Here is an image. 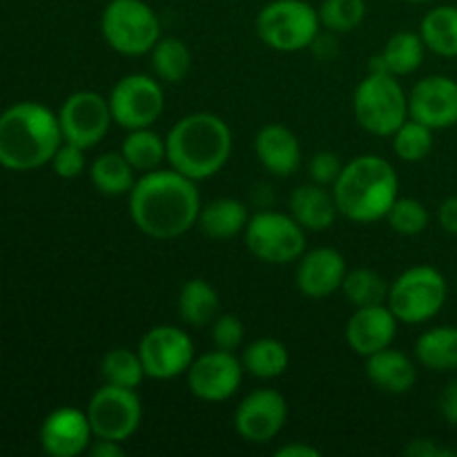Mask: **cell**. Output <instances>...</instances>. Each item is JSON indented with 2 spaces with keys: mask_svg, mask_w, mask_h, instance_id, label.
Instances as JSON below:
<instances>
[{
  "mask_svg": "<svg viewBox=\"0 0 457 457\" xmlns=\"http://www.w3.org/2000/svg\"><path fill=\"white\" fill-rule=\"evenodd\" d=\"M128 196L134 226L159 241L179 239L190 232L204 205L196 181L172 168L143 172Z\"/></svg>",
  "mask_w": 457,
  "mask_h": 457,
  "instance_id": "cell-1",
  "label": "cell"
},
{
  "mask_svg": "<svg viewBox=\"0 0 457 457\" xmlns=\"http://www.w3.org/2000/svg\"><path fill=\"white\" fill-rule=\"evenodd\" d=\"M170 168L192 181H205L226 168L232 154V129L212 112L181 116L165 134Z\"/></svg>",
  "mask_w": 457,
  "mask_h": 457,
  "instance_id": "cell-2",
  "label": "cell"
},
{
  "mask_svg": "<svg viewBox=\"0 0 457 457\" xmlns=\"http://www.w3.org/2000/svg\"><path fill=\"white\" fill-rule=\"evenodd\" d=\"M62 132L56 112L36 101H22L0 114V165L29 172L52 163Z\"/></svg>",
  "mask_w": 457,
  "mask_h": 457,
  "instance_id": "cell-3",
  "label": "cell"
},
{
  "mask_svg": "<svg viewBox=\"0 0 457 457\" xmlns=\"http://www.w3.org/2000/svg\"><path fill=\"white\" fill-rule=\"evenodd\" d=\"M333 195L342 217L355 223L386 219L400 195V179L391 161L378 154L355 156L344 165L333 183Z\"/></svg>",
  "mask_w": 457,
  "mask_h": 457,
  "instance_id": "cell-4",
  "label": "cell"
},
{
  "mask_svg": "<svg viewBox=\"0 0 457 457\" xmlns=\"http://www.w3.org/2000/svg\"><path fill=\"white\" fill-rule=\"evenodd\" d=\"M353 114L364 132L391 138L409 119V94L397 76L386 71H369L353 94Z\"/></svg>",
  "mask_w": 457,
  "mask_h": 457,
  "instance_id": "cell-5",
  "label": "cell"
},
{
  "mask_svg": "<svg viewBox=\"0 0 457 457\" xmlns=\"http://www.w3.org/2000/svg\"><path fill=\"white\" fill-rule=\"evenodd\" d=\"M320 27V9L308 0H270L254 18L259 40L279 54H297L312 47Z\"/></svg>",
  "mask_w": 457,
  "mask_h": 457,
  "instance_id": "cell-6",
  "label": "cell"
},
{
  "mask_svg": "<svg viewBox=\"0 0 457 457\" xmlns=\"http://www.w3.org/2000/svg\"><path fill=\"white\" fill-rule=\"evenodd\" d=\"M101 34L120 56H145L161 40L159 13L145 0H110L101 13Z\"/></svg>",
  "mask_w": 457,
  "mask_h": 457,
  "instance_id": "cell-7",
  "label": "cell"
},
{
  "mask_svg": "<svg viewBox=\"0 0 457 457\" xmlns=\"http://www.w3.org/2000/svg\"><path fill=\"white\" fill-rule=\"evenodd\" d=\"M446 297L449 284L437 268L413 266L393 281L386 303L400 324L420 326L440 315Z\"/></svg>",
  "mask_w": 457,
  "mask_h": 457,
  "instance_id": "cell-8",
  "label": "cell"
},
{
  "mask_svg": "<svg viewBox=\"0 0 457 457\" xmlns=\"http://www.w3.org/2000/svg\"><path fill=\"white\" fill-rule=\"evenodd\" d=\"M244 241L254 259L270 266H286L306 253V230L293 214L262 210L253 214L244 230Z\"/></svg>",
  "mask_w": 457,
  "mask_h": 457,
  "instance_id": "cell-9",
  "label": "cell"
},
{
  "mask_svg": "<svg viewBox=\"0 0 457 457\" xmlns=\"http://www.w3.org/2000/svg\"><path fill=\"white\" fill-rule=\"evenodd\" d=\"M107 101L114 123L128 132L152 128L165 110L163 85L147 74H128L116 80Z\"/></svg>",
  "mask_w": 457,
  "mask_h": 457,
  "instance_id": "cell-10",
  "label": "cell"
},
{
  "mask_svg": "<svg viewBox=\"0 0 457 457\" xmlns=\"http://www.w3.org/2000/svg\"><path fill=\"white\" fill-rule=\"evenodd\" d=\"M87 418L94 437L123 445L138 431L143 422V402L137 388L103 384L87 404Z\"/></svg>",
  "mask_w": 457,
  "mask_h": 457,
  "instance_id": "cell-11",
  "label": "cell"
},
{
  "mask_svg": "<svg viewBox=\"0 0 457 457\" xmlns=\"http://www.w3.org/2000/svg\"><path fill=\"white\" fill-rule=\"evenodd\" d=\"M143 369L150 379L168 382V379L186 375L195 361V342L183 328L172 324H161L147 330L138 342Z\"/></svg>",
  "mask_w": 457,
  "mask_h": 457,
  "instance_id": "cell-12",
  "label": "cell"
},
{
  "mask_svg": "<svg viewBox=\"0 0 457 457\" xmlns=\"http://www.w3.org/2000/svg\"><path fill=\"white\" fill-rule=\"evenodd\" d=\"M58 123H61L62 141L89 150L107 137L114 119H112L110 101L103 94L83 89L65 98L58 110Z\"/></svg>",
  "mask_w": 457,
  "mask_h": 457,
  "instance_id": "cell-13",
  "label": "cell"
},
{
  "mask_svg": "<svg viewBox=\"0 0 457 457\" xmlns=\"http://www.w3.org/2000/svg\"><path fill=\"white\" fill-rule=\"evenodd\" d=\"M244 375L245 370L241 357L230 351L214 348V351L195 357L186 379L187 388L196 400L208 402V404H221L237 395L241 382H244Z\"/></svg>",
  "mask_w": 457,
  "mask_h": 457,
  "instance_id": "cell-14",
  "label": "cell"
},
{
  "mask_svg": "<svg viewBox=\"0 0 457 457\" xmlns=\"http://www.w3.org/2000/svg\"><path fill=\"white\" fill-rule=\"evenodd\" d=\"M288 420V402L275 388H257L239 402L235 411V431L248 445H268Z\"/></svg>",
  "mask_w": 457,
  "mask_h": 457,
  "instance_id": "cell-15",
  "label": "cell"
},
{
  "mask_svg": "<svg viewBox=\"0 0 457 457\" xmlns=\"http://www.w3.org/2000/svg\"><path fill=\"white\" fill-rule=\"evenodd\" d=\"M409 116L433 132L453 128L457 125V80L445 74L418 80L409 94Z\"/></svg>",
  "mask_w": 457,
  "mask_h": 457,
  "instance_id": "cell-16",
  "label": "cell"
},
{
  "mask_svg": "<svg viewBox=\"0 0 457 457\" xmlns=\"http://www.w3.org/2000/svg\"><path fill=\"white\" fill-rule=\"evenodd\" d=\"M94 442L87 411L61 406L45 418L40 427V446L52 457H79Z\"/></svg>",
  "mask_w": 457,
  "mask_h": 457,
  "instance_id": "cell-17",
  "label": "cell"
},
{
  "mask_svg": "<svg viewBox=\"0 0 457 457\" xmlns=\"http://www.w3.org/2000/svg\"><path fill=\"white\" fill-rule=\"evenodd\" d=\"M397 324L400 320L393 315L388 303L355 308L351 320L346 321L344 337H346L348 348L366 360L373 353L393 346L397 337Z\"/></svg>",
  "mask_w": 457,
  "mask_h": 457,
  "instance_id": "cell-18",
  "label": "cell"
},
{
  "mask_svg": "<svg viewBox=\"0 0 457 457\" xmlns=\"http://www.w3.org/2000/svg\"><path fill=\"white\" fill-rule=\"evenodd\" d=\"M346 272L344 254L328 245H320L302 254L295 272V284L308 299H326L342 290Z\"/></svg>",
  "mask_w": 457,
  "mask_h": 457,
  "instance_id": "cell-19",
  "label": "cell"
},
{
  "mask_svg": "<svg viewBox=\"0 0 457 457\" xmlns=\"http://www.w3.org/2000/svg\"><path fill=\"white\" fill-rule=\"evenodd\" d=\"M254 154L272 177L288 179L302 163V143L297 134L281 123H268L254 134Z\"/></svg>",
  "mask_w": 457,
  "mask_h": 457,
  "instance_id": "cell-20",
  "label": "cell"
},
{
  "mask_svg": "<svg viewBox=\"0 0 457 457\" xmlns=\"http://www.w3.org/2000/svg\"><path fill=\"white\" fill-rule=\"evenodd\" d=\"M288 208L295 221L308 232H326L335 226L339 214L333 190L315 181L295 187L288 199Z\"/></svg>",
  "mask_w": 457,
  "mask_h": 457,
  "instance_id": "cell-21",
  "label": "cell"
},
{
  "mask_svg": "<svg viewBox=\"0 0 457 457\" xmlns=\"http://www.w3.org/2000/svg\"><path fill=\"white\" fill-rule=\"evenodd\" d=\"M364 373L378 391L391 393V395H404L415 386V379H418L415 361L404 351H397L393 346L366 357Z\"/></svg>",
  "mask_w": 457,
  "mask_h": 457,
  "instance_id": "cell-22",
  "label": "cell"
},
{
  "mask_svg": "<svg viewBox=\"0 0 457 457\" xmlns=\"http://www.w3.org/2000/svg\"><path fill=\"white\" fill-rule=\"evenodd\" d=\"M424 56H427V45H424L420 31L402 29L395 31L386 40L382 52L370 58L369 71H386L393 76H409L422 67Z\"/></svg>",
  "mask_w": 457,
  "mask_h": 457,
  "instance_id": "cell-23",
  "label": "cell"
},
{
  "mask_svg": "<svg viewBox=\"0 0 457 457\" xmlns=\"http://www.w3.org/2000/svg\"><path fill=\"white\" fill-rule=\"evenodd\" d=\"M248 221L250 214L244 201L221 196L201 205L196 228L210 239H232L245 230Z\"/></svg>",
  "mask_w": 457,
  "mask_h": 457,
  "instance_id": "cell-24",
  "label": "cell"
},
{
  "mask_svg": "<svg viewBox=\"0 0 457 457\" xmlns=\"http://www.w3.org/2000/svg\"><path fill=\"white\" fill-rule=\"evenodd\" d=\"M415 360L433 373L457 370V326H436L415 342Z\"/></svg>",
  "mask_w": 457,
  "mask_h": 457,
  "instance_id": "cell-25",
  "label": "cell"
},
{
  "mask_svg": "<svg viewBox=\"0 0 457 457\" xmlns=\"http://www.w3.org/2000/svg\"><path fill=\"white\" fill-rule=\"evenodd\" d=\"M179 315L192 328H204V326H210L219 315V293L214 290L212 284H208L201 277H195V279H187L186 284L181 286L177 297Z\"/></svg>",
  "mask_w": 457,
  "mask_h": 457,
  "instance_id": "cell-26",
  "label": "cell"
},
{
  "mask_svg": "<svg viewBox=\"0 0 457 457\" xmlns=\"http://www.w3.org/2000/svg\"><path fill=\"white\" fill-rule=\"evenodd\" d=\"M420 36L428 52L442 58H457V7L437 4L424 13L420 22Z\"/></svg>",
  "mask_w": 457,
  "mask_h": 457,
  "instance_id": "cell-27",
  "label": "cell"
},
{
  "mask_svg": "<svg viewBox=\"0 0 457 457\" xmlns=\"http://www.w3.org/2000/svg\"><path fill=\"white\" fill-rule=\"evenodd\" d=\"M134 172L137 170L129 165L123 152H105V154H98L89 165V181L101 195L123 196L129 195L137 183Z\"/></svg>",
  "mask_w": 457,
  "mask_h": 457,
  "instance_id": "cell-28",
  "label": "cell"
},
{
  "mask_svg": "<svg viewBox=\"0 0 457 457\" xmlns=\"http://www.w3.org/2000/svg\"><path fill=\"white\" fill-rule=\"evenodd\" d=\"M241 364L248 375L257 379H277L288 370L290 355L284 342L262 337L250 342L241 353Z\"/></svg>",
  "mask_w": 457,
  "mask_h": 457,
  "instance_id": "cell-29",
  "label": "cell"
},
{
  "mask_svg": "<svg viewBox=\"0 0 457 457\" xmlns=\"http://www.w3.org/2000/svg\"><path fill=\"white\" fill-rule=\"evenodd\" d=\"M125 159L129 161L137 172H152L159 170L163 161H168V150H165V138L156 134L152 128L132 129L128 137L123 138V147H120Z\"/></svg>",
  "mask_w": 457,
  "mask_h": 457,
  "instance_id": "cell-30",
  "label": "cell"
},
{
  "mask_svg": "<svg viewBox=\"0 0 457 457\" xmlns=\"http://www.w3.org/2000/svg\"><path fill=\"white\" fill-rule=\"evenodd\" d=\"M152 71L163 83H183L192 70V52L181 38H161L150 52Z\"/></svg>",
  "mask_w": 457,
  "mask_h": 457,
  "instance_id": "cell-31",
  "label": "cell"
},
{
  "mask_svg": "<svg viewBox=\"0 0 457 457\" xmlns=\"http://www.w3.org/2000/svg\"><path fill=\"white\" fill-rule=\"evenodd\" d=\"M388 288L391 286L386 284V279L379 272H375L373 268H355V270H348L342 284L344 297L355 308L386 303Z\"/></svg>",
  "mask_w": 457,
  "mask_h": 457,
  "instance_id": "cell-32",
  "label": "cell"
},
{
  "mask_svg": "<svg viewBox=\"0 0 457 457\" xmlns=\"http://www.w3.org/2000/svg\"><path fill=\"white\" fill-rule=\"evenodd\" d=\"M101 378L105 384L123 388H138L147 378L138 351L132 348H112L101 360Z\"/></svg>",
  "mask_w": 457,
  "mask_h": 457,
  "instance_id": "cell-33",
  "label": "cell"
},
{
  "mask_svg": "<svg viewBox=\"0 0 457 457\" xmlns=\"http://www.w3.org/2000/svg\"><path fill=\"white\" fill-rule=\"evenodd\" d=\"M393 152L406 163H420L433 150V129L415 119H406L393 134Z\"/></svg>",
  "mask_w": 457,
  "mask_h": 457,
  "instance_id": "cell-34",
  "label": "cell"
},
{
  "mask_svg": "<svg viewBox=\"0 0 457 457\" xmlns=\"http://www.w3.org/2000/svg\"><path fill=\"white\" fill-rule=\"evenodd\" d=\"M366 18V0H324L320 4L321 27L330 34H348Z\"/></svg>",
  "mask_w": 457,
  "mask_h": 457,
  "instance_id": "cell-35",
  "label": "cell"
},
{
  "mask_svg": "<svg viewBox=\"0 0 457 457\" xmlns=\"http://www.w3.org/2000/svg\"><path fill=\"white\" fill-rule=\"evenodd\" d=\"M428 219L431 217H428V210L424 208L422 201L411 199V196H404V199L397 196V201L386 214V221L391 226V230L404 237L422 235L428 228Z\"/></svg>",
  "mask_w": 457,
  "mask_h": 457,
  "instance_id": "cell-36",
  "label": "cell"
},
{
  "mask_svg": "<svg viewBox=\"0 0 457 457\" xmlns=\"http://www.w3.org/2000/svg\"><path fill=\"white\" fill-rule=\"evenodd\" d=\"M210 326H212L210 337H212L214 348L235 353L244 346L245 326L237 315H230V312H226V315H217V320H214Z\"/></svg>",
  "mask_w": 457,
  "mask_h": 457,
  "instance_id": "cell-37",
  "label": "cell"
},
{
  "mask_svg": "<svg viewBox=\"0 0 457 457\" xmlns=\"http://www.w3.org/2000/svg\"><path fill=\"white\" fill-rule=\"evenodd\" d=\"M83 147L74 145V143L62 141L61 147L56 150L52 159V168L56 172V177L61 179H76L85 172L87 168V159H85Z\"/></svg>",
  "mask_w": 457,
  "mask_h": 457,
  "instance_id": "cell-38",
  "label": "cell"
},
{
  "mask_svg": "<svg viewBox=\"0 0 457 457\" xmlns=\"http://www.w3.org/2000/svg\"><path fill=\"white\" fill-rule=\"evenodd\" d=\"M344 163L335 152L321 150L317 154H312V159L308 161V177L311 181L320 183V186H333L337 181V177L342 174Z\"/></svg>",
  "mask_w": 457,
  "mask_h": 457,
  "instance_id": "cell-39",
  "label": "cell"
},
{
  "mask_svg": "<svg viewBox=\"0 0 457 457\" xmlns=\"http://www.w3.org/2000/svg\"><path fill=\"white\" fill-rule=\"evenodd\" d=\"M404 453L415 455V457H455V451L445 449V446L436 445L433 440H424V437L411 442V445L404 449Z\"/></svg>",
  "mask_w": 457,
  "mask_h": 457,
  "instance_id": "cell-40",
  "label": "cell"
},
{
  "mask_svg": "<svg viewBox=\"0 0 457 457\" xmlns=\"http://www.w3.org/2000/svg\"><path fill=\"white\" fill-rule=\"evenodd\" d=\"M440 413L449 424L457 427V378L451 379L440 395Z\"/></svg>",
  "mask_w": 457,
  "mask_h": 457,
  "instance_id": "cell-41",
  "label": "cell"
},
{
  "mask_svg": "<svg viewBox=\"0 0 457 457\" xmlns=\"http://www.w3.org/2000/svg\"><path fill=\"white\" fill-rule=\"evenodd\" d=\"M437 221L451 235H457V196H449L437 208Z\"/></svg>",
  "mask_w": 457,
  "mask_h": 457,
  "instance_id": "cell-42",
  "label": "cell"
},
{
  "mask_svg": "<svg viewBox=\"0 0 457 457\" xmlns=\"http://www.w3.org/2000/svg\"><path fill=\"white\" fill-rule=\"evenodd\" d=\"M87 453L92 457H119L125 453L123 445L114 440H101V437H94V442L89 445Z\"/></svg>",
  "mask_w": 457,
  "mask_h": 457,
  "instance_id": "cell-43",
  "label": "cell"
},
{
  "mask_svg": "<svg viewBox=\"0 0 457 457\" xmlns=\"http://www.w3.org/2000/svg\"><path fill=\"white\" fill-rule=\"evenodd\" d=\"M275 455L277 457H321V451L311 445H299V442H293V445L279 446Z\"/></svg>",
  "mask_w": 457,
  "mask_h": 457,
  "instance_id": "cell-44",
  "label": "cell"
},
{
  "mask_svg": "<svg viewBox=\"0 0 457 457\" xmlns=\"http://www.w3.org/2000/svg\"><path fill=\"white\" fill-rule=\"evenodd\" d=\"M406 3H411V4H428V3H433V0H406Z\"/></svg>",
  "mask_w": 457,
  "mask_h": 457,
  "instance_id": "cell-45",
  "label": "cell"
}]
</instances>
